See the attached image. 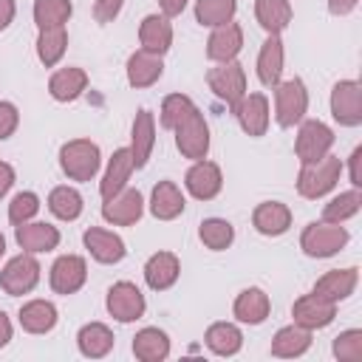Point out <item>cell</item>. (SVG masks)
<instances>
[{"label":"cell","mask_w":362,"mask_h":362,"mask_svg":"<svg viewBox=\"0 0 362 362\" xmlns=\"http://www.w3.org/2000/svg\"><path fill=\"white\" fill-rule=\"evenodd\" d=\"M342 175V158L339 156H322L320 161H311V164H303L300 167V175H297V192L308 201H317L322 195H328L337 181Z\"/></svg>","instance_id":"6da1fadb"},{"label":"cell","mask_w":362,"mask_h":362,"mask_svg":"<svg viewBox=\"0 0 362 362\" xmlns=\"http://www.w3.org/2000/svg\"><path fill=\"white\" fill-rule=\"evenodd\" d=\"M59 167L71 181H90L102 167L99 144L90 139H71L59 147Z\"/></svg>","instance_id":"7a4b0ae2"},{"label":"cell","mask_w":362,"mask_h":362,"mask_svg":"<svg viewBox=\"0 0 362 362\" xmlns=\"http://www.w3.org/2000/svg\"><path fill=\"white\" fill-rule=\"evenodd\" d=\"M308 110V90L303 79H286L274 85V119L280 127H294Z\"/></svg>","instance_id":"3957f363"},{"label":"cell","mask_w":362,"mask_h":362,"mask_svg":"<svg viewBox=\"0 0 362 362\" xmlns=\"http://www.w3.org/2000/svg\"><path fill=\"white\" fill-rule=\"evenodd\" d=\"M348 229L339 226V223H328V221H314L303 229L300 235V249L308 255V257H331L337 255L339 249H345L348 243Z\"/></svg>","instance_id":"277c9868"},{"label":"cell","mask_w":362,"mask_h":362,"mask_svg":"<svg viewBox=\"0 0 362 362\" xmlns=\"http://www.w3.org/2000/svg\"><path fill=\"white\" fill-rule=\"evenodd\" d=\"M206 85L209 90L226 102L229 107H235L243 96H246V71L238 59H229V62H218L215 68L206 71Z\"/></svg>","instance_id":"5b68a950"},{"label":"cell","mask_w":362,"mask_h":362,"mask_svg":"<svg viewBox=\"0 0 362 362\" xmlns=\"http://www.w3.org/2000/svg\"><path fill=\"white\" fill-rule=\"evenodd\" d=\"M175 147L181 150L184 158H206L209 153V127H206V119L198 107H192L175 127Z\"/></svg>","instance_id":"8992f818"},{"label":"cell","mask_w":362,"mask_h":362,"mask_svg":"<svg viewBox=\"0 0 362 362\" xmlns=\"http://www.w3.org/2000/svg\"><path fill=\"white\" fill-rule=\"evenodd\" d=\"M40 263L31 252L14 255L3 269H0V286L8 297H23L40 283Z\"/></svg>","instance_id":"52a82bcc"},{"label":"cell","mask_w":362,"mask_h":362,"mask_svg":"<svg viewBox=\"0 0 362 362\" xmlns=\"http://www.w3.org/2000/svg\"><path fill=\"white\" fill-rule=\"evenodd\" d=\"M331 147H334V130L328 124H322L320 119H308L300 124L297 139H294V153L300 164L320 161L322 156L331 153Z\"/></svg>","instance_id":"ba28073f"},{"label":"cell","mask_w":362,"mask_h":362,"mask_svg":"<svg viewBox=\"0 0 362 362\" xmlns=\"http://www.w3.org/2000/svg\"><path fill=\"white\" fill-rule=\"evenodd\" d=\"M105 305H107V314H110L113 320H119V322H133V320L144 317V311H147V303H144L141 288H139L136 283H130V280L113 283V286L107 288Z\"/></svg>","instance_id":"9c48e42d"},{"label":"cell","mask_w":362,"mask_h":362,"mask_svg":"<svg viewBox=\"0 0 362 362\" xmlns=\"http://www.w3.org/2000/svg\"><path fill=\"white\" fill-rule=\"evenodd\" d=\"M331 116L342 127L362 124V85L356 79H339L331 90Z\"/></svg>","instance_id":"30bf717a"},{"label":"cell","mask_w":362,"mask_h":362,"mask_svg":"<svg viewBox=\"0 0 362 362\" xmlns=\"http://www.w3.org/2000/svg\"><path fill=\"white\" fill-rule=\"evenodd\" d=\"M88 280V263L79 255H59L48 272V283L57 294H76Z\"/></svg>","instance_id":"8fae6325"},{"label":"cell","mask_w":362,"mask_h":362,"mask_svg":"<svg viewBox=\"0 0 362 362\" xmlns=\"http://www.w3.org/2000/svg\"><path fill=\"white\" fill-rule=\"evenodd\" d=\"M291 317H294L297 325H303L308 331H317V328H325V325L334 322L337 303H331V300H325V297H320V294L311 291V294H303V297L294 300Z\"/></svg>","instance_id":"7c38bea8"},{"label":"cell","mask_w":362,"mask_h":362,"mask_svg":"<svg viewBox=\"0 0 362 362\" xmlns=\"http://www.w3.org/2000/svg\"><path fill=\"white\" fill-rule=\"evenodd\" d=\"M141 212H144V198L133 187L119 189L116 195L105 198V204H102V218L113 226H130L141 218Z\"/></svg>","instance_id":"4fadbf2b"},{"label":"cell","mask_w":362,"mask_h":362,"mask_svg":"<svg viewBox=\"0 0 362 362\" xmlns=\"http://www.w3.org/2000/svg\"><path fill=\"white\" fill-rule=\"evenodd\" d=\"M184 187H187V192H189L192 198H198V201H212V198L221 192V187H223L221 167H218L215 161L198 158V161L187 170Z\"/></svg>","instance_id":"5bb4252c"},{"label":"cell","mask_w":362,"mask_h":362,"mask_svg":"<svg viewBox=\"0 0 362 362\" xmlns=\"http://www.w3.org/2000/svg\"><path fill=\"white\" fill-rule=\"evenodd\" d=\"M240 130L246 136H263L269 130V99L266 93H246L235 107H232Z\"/></svg>","instance_id":"9a60e30c"},{"label":"cell","mask_w":362,"mask_h":362,"mask_svg":"<svg viewBox=\"0 0 362 362\" xmlns=\"http://www.w3.org/2000/svg\"><path fill=\"white\" fill-rule=\"evenodd\" d=\"M82 243H85V249L90 252V257H93L96 263H105V266L119 263V260L127 255L124 240H122L116 232L102 229V226H90V229H85Z\"/></svg>","instance_id":"2e32d148"},{"label":"cell","mask_w":362,"mask_h":362,"mask_svg":"<svg viewBox=\"0 0 362 362\" xmlns=\"http://www.w3.org/2000/svg\"><path fill=\"white\" fill-rule=\"evenodd\" d=\"M14 238L20 243L23 252L40 255V252H51L59 246V229L45 223V221H25L14 226Z\"/></svg>","instance_id":"e0dca14e"},{"label":"cell","mask_w":362,"mask_h":362,"mask_svg":"<svg viewBox=\"0 0 362 362\" xmlns=\"http://www.w3.org/2000/svg\"><path fill=\"white\" fill-rule=\"evenodd\" d=\"M156 147V119L147 107H141L133 119L130 130V156H133V170H141L150 161V153Z\"/></svg>","instance_id":"ac0fdd59"},{"label":"cell","mask_w":362,"mask_h":362,"mask_svg":"<svg viewBox=\"0 0 362 362\" xmlns=\"http://www.w3.org/2000/svg\"><path fill=\"white\" fill-rule=\"evenodd\" d=\"M240 48H243V28L235 20L212 28V34L206 40V57L212 62H229L240 54Z\"/></svg>","instance_id":"d6986e66"},{"label":"cell","mask_w":362,"mask_h":362,"mask_svg":"<svg viewBox=\"0 0 362 362\" xmlns=\"http://www.w3.org/2000/svg\"><path fill=\"white\" fill-rule=\"evenodd\" d=\"M252 226L260 235L277 238V235L288 232V226H291V209L283 201H263L252 212Z\"/></svg>","instance_id":"ffe728a7"},{"label":"cell","mask_w":362,"mask_h":362,"mask_svg":"<svg viewBox=\"0 0 362 362\" xmlns=\"http://www.w3.org/2000/svg\"><path fill=\"white\" fill-rule=\"evenodd\" d=\"M356 283H359V272L354 266L351 269H331V272H325L314 283L311 291L320 294V297H325V300H331V303H342V300H348L354 294Z\"/></svg>","instance_id":"44dd1931"},{"label":"cell","mask_w":362,"mask_h":362,"mask_svg":"<svg viewBox=\"0 0 362 362\" xmlns=\"http://www.w3.org/2000/svg\"><path fill=\"white\" fill-rule=\"evenodd\" d=\"M139 42L150 54H167L173 45V23L164 14H147L139 25Z\"/></svg>","instance_id":"7402d4cb"},{"label":"cell","mask_w":362,"mask_h":362,"mask_svg":"<svg viewBox=\"0 0 362 362\" xmlns=\"http://www.w3.org/2000/svg\"><path fill=\"white\" fill-rule=\"evenodd\" d=\"M161 74H164V62H161L158 54H150V51L139 48L127 57V82H130V88H150L161 79Z\"/></svg>","instance_id":"603a6c76"},{"label":"cell","mask_w":362,"mask_h":362,"mask_svg":"<svg viewBox=\"0 0 362 362\" xmlns=\"http://www.w3.org/2000/svg\"><path fill=\"white\" fill-rule=\"evenodd\" d=\"M181 274V263L173 252H156L144 263V283L153 291H167Z\"/></svg>","instance_id":"cb8c5ba5"},{"label":"cell","mask_w":362,"mask_h":362,"mask_svg":"<svg viewBox=\"0 0 362 362\" xmlns=\"http://www.w3.org/2000/svg\"><path fill=\"white\" fill-rule=\"evenodd\" d=\"M269 311H272V300H269V294H266L263 288H257V286L243 288V291L235 297V305H232V314H235L240 322H246V325H260V322L269 317Z\"/></svg>","instance_id":"d4e9b609"},{"label":"cell","mask_w":362,"mask_h":362,"mask_svg":"<svg viewBox=\"0 0 362 362\" xmlns=\"http://www.w3.org/2000/svg\"><path fill=\"white\" fill-rule=\"evenodd\" d=\"M130 173H133V156H130V147H119V150H113V156H110V161H107V170H105V175H102V181H99L102 201L110 198V195H116L119 189H124Z\"/></svg>","instance_id":"484cf974"},{"label":"cell","mask_w":362,"mask_h":362,"mask_svg":"<svg viewBox=\"0 0 362 362\" xmlns=\"http://www.w3.org/2000/svg\"><path fill=\"white\" fill-rule=\"evenodd\" d=\"M187 201H184V192L175 187V181H158L150 192V212L153 218L158 221H173L184 212Z\"/></svg>","instance_id":"4316f807"},{"label":"cell","mask_w":362,"mask_h":362,"mask_svg":"<svg viewBox=\"0 0 362 362\" xmlns=\"http://www.w3.org/2000/svg\"><path fill=\"white\" fill-rule=\"evenodd\" d=\"M311 348V331L291 322V325H283L274 337H272V356H280V359H294V356H303L305 351Z\"/></svg>","instance_id":"83f0119b"},{"label":"cell","mask_w":362,"mask_h":362,"mask_svg":"<svg viewBox=\"0 0 362 362\" xmlns=\"http://www.w3.org/2000/svg\"><path fill=\"white\" fill-rule=\"evenodd\" d=\"M17 320L28 334H48L57 325V305L51 300H28L20 305Z\"/></svg>","instance_id":"f1b7e54d"},{"label":"cell","mask_w":362,"mask_h":362,"mask_svg":"<svg viewBox=\"0 0 362 362\" xmlns=\"http://www.w3.org/2000/svg\"><path fill=\"white\" fill-rule=\"evenodd\" d=\"M113 342H116V337H113V331H110L105 322H88V325H82L79 334H76L79 354L88 356V359H102V356H107L110 348H113Z\"/></svg>","instance_id":"f546056e"},{"label":"cell","mask_w":362,"mask_h":362,"mask_svg":"<svg viewBox=\"0 0 362 362\" xmlns=\"http://www.w3.org/2000/svg\"><path fill=\"white\" fill-rule=\"evenodd\" d=\"M280 74H283V40L280 34H269V40L257 54V79L266 88H274L280 82Z\"/></svg>","instance_id":"4dcf8cb0"},{"label":"cell","mask_w":362,"mask_h":362,"mask_svg":"<svg viewBox=\"0 0 362 362\" xmlns=\"http://www.w3.org/2000/svg\"><path fill=\"white\" fill-rule=\"evenodd\" d=\"M88 88V74L82 68H59L51 74L48 79V93L57 102H74L76 96H82V90Z\"/></svg>","instance_id":"1f68e13d"},{"label":"cell","mask_w":362,"mask_h":362,"mask_svg":"<svg viewBox=\"0 0 362 362\" xmlns=\"http://www.w3.org/2000/svg\"><path fill=\"white\" fill-rule=\"evenodd\" d=\"M204 342L218 356H235L243 345V334L235 322H212L204 334Z\"/></svg>","instance_id":"d6a6232c"},{"label":"cell","mask_w":362,"mask_h":362,"mask_svg":"<svg viewBox=\"0 0 362 362\" xmlns=\"http://www.w3.org/2000/svg\"><path fill=\"white\" fill-rule=\"evenodd\" d=\"M133 354L141 362H161L170 356V337L161 328H141L133 337Z\"/></svg>","instance_id":"836d02e7"},{"label":"cell","mask_w":362,"mask_h":362,"mask_svg":"<svg viewBox=\"0 0 362 362\" xmlns=\"http://www.w3.org/2000/svg\"><path fill=\"white\" fill-rule=\"evenodd\" d=\"M291 14L288 0H255V17L266 34H280L291 23Z\"/></svg>","instance_id":"e575fe53"},{"label":"cell","mask_w":362,"mask_h":362,"mask_svg":"<svg viewBox=\"0 0 362 362\" xmlns=\"http://www.w3.org/2000/svg\"><path fill=\"white\" fill-rule=\"evenodd\" d=\"M65 48H68V31L65 25H54V28H40V37H37V57L45 68H54L62 57H65Z\"/></svg>","instance_id":"d590c367"},{"label":"cell","mask_w":362,"mask_h":362,"mask_svg":"<svg viewBox=\"0 0 362 362\" xmlns=\"http://www.w3.org/2000/svg\"><path fill=\"white\" fill-rule=\"evenodd\" d=\"M238 0H195V20L206 28H218L235 20Z\"/></svg>","instance_id":"8d00e7d4"},{"label":"cell","mask_w":362,"mask_h":362,"mask_svg":"<svg viewBox=\"0 0 362 362\" xmlns=\"http://www.w3.org/2000/svg\"><path fill=\"white\" fill-rule=\"evenodd\" d=\"M82 195L74 189V187H54L51 192H48V209H51V215L54 218H59V221H76L79 215H82Z\"/></svg>","instance_id":"74e56055"},{"label":"cell","mask_w":362,"mask_h":362,"mask_svg":"<svg viewBox=\"0 0 362 362\" xmlns=\"http://www.w3.org/2000/svg\"><path fill=\"white\" fill-rule=\"evenodd\" d=\"M198 238H201V243H204L206 249L223 252V249H229L232 240H235V226H232L229 221H223V218H206V221H201Z\"/></svg>","instance_id":"f35d334b"},{"label":"cell","mask_w":362,"mask_h":362,"mask_svg":"<svg viewBox=\"0 0 362 362\" xmlns=\"http://www.w3.org/2000/svg\"><path fill=\"white\" fill-rule=\"evenodd\" d=\"M359 206H362V192H359V187H354V189H348V192H339L337 198H331V201L322 206V221H328V223H342V221L354 218V215L359 212Z\"/></svg>","instance_id":"ab89813d"},{"label":"cell","mask_w":362,"mask_h":362,"mask_svg":"<svg viewBox=\"0 0 362 362\" xmlns=\"http://www.w3.org/2000/svg\"><path fill=\"white\" fill-rule=\"evenodd\" d=\"M71 11H74L71 0H34V23H37V28L65 25Z\"/></svg>","instance_id":"60d3db41"},{"label":"cell","mask_w":362,"mask_h":362,"mask_svg":"<svg viewBox=\"0 0 362 362\" xmlns=\"http://www.w3.org/2000/svg\"><path fill=\"white\" fill-rule=\"evenodd\" d=\"M192 107H195V102H192L189 96H184V93H170V96H164V102H161V127L173 130Z\"/></svg>","instance_id":"b9f144b4"},{"label":"cell","mask_w":362,"mask_h":362,"mask_svg":"<svg viewBox=\"0 0 362 362\" xmlns=\"http://www.w3.org/2000/svg\"><path fill=\"white\" fill-rule=\"evenodd\" d=\"M334 356L342 362H359L362 359V331L348 328L334 339Z\"/></svg>","instance_id":"7bdbcfd3"},{"label":"cell","mask_w":362,"mask_h":362,"mask_svg":"<svg viewBox=\"0 0 362 362\" xmlns=\"http://www.w3.org/2000/svg\"><path fill=\"white\" fill-rule=\"evenodd\" d=\"M37 212H40V198H37V192H28V189L25 192H17L11 198V204H8V221L14 226L31 221Z\"/></svg>","instance_id":"ee69618b"},{"label":"cell","mask_w":362,"mask_h":362,"mask_svg":"<svg viewBox=\"0 0 362 362\" xmlns=\"http://www.w3.org/2000/svg\"><path fill=\"white\" fill-rule=\"evenodd\" d=\"M20 124V113L11 102H0V141H6Z\"/></svg>","instance_id":"f6af8a7d"},{"label":"cell","mask_w":362,"mask_h":362,"mask_svg":"<svg viewBox=\"0 0 362 362\" xmlns=\"http://www.w3.org/2000/svg\"><path fill=\"white\" fill-rule=\"evenodd\" d=\"M122 3H124V0H96V3H93V17H96V23H113V20L119 17V11H122Z\"/></svg>","instance_id":"bcb514c9"},{"label":"cell","mask_w":362,"mask_h":362,"mask_svg":"<svg viewBox=\"0 0 362 362\" xmlns=\"http://www.w3.org/2000/svg\"><path fill=\"white\" fill-rule=\"evenodd\" d=\"M351 161V184L362 187V147H354V153L348 156Z\"/></svg>","instance_id":"7dc6e473"},{"label":"cell","mask_w":362,"mask_h":362,"mask_svg":"<svg viewBox=\"0 0 362 362\" xmlns=\"http://www.w3.org/2000/svg\"><path fill=\"white\" fill-rule=\"evenodd\" d=\"M14 14H17V6H14V0H0V31H6V28L11 25Z\"/></svg>","instance_id":"c3c4849f"},{"label":"cell","mask_w":362,"mask_h":362,"mask_svg":"<svg viewBox=\"0 0 362 362\" xmlns=\"http://www.w3.org/2000/svg\"><path fill=\"white\" fill-rule=\"evenodd\" d=\"M356 3L359 0H328V11L334 17H345V14H351L356 8Z\"/></svg>","instance_id":"681fc988"},{"label":"cell","mask_w":362,"mask_h":362,"mask_svg":"<svg viewBox=\"0 0 362 362\" xmlns=\"http://www.w3.org/2000/svg\"><path fill=\"white\" fill-rule=\"evenodd\" d=\"M187 3H189V0H158L164 17H178V14L187 8Z\"/></svg>","instance_id":"f907efd6"},{"label":"cell","mask_w":362,"mask_h":362,"mask_svg":"<svg viewBox=\"0 0 362 362\" xmlns=\"http://www.w3.org/2000/svg\"><path fill=\"white\" fill-rule=\"evenodd\" d=\"M11 184H14V167L6 164V161H0V198L11 189Z\"/></svg>","instance_id":"816d5d0a"},{"label":"cell","mask_w":362,"mask_h":362,"mask_svg":"<svg viewBox=\"0 0 362 362\" xmlns=\"http://www.w3.org/2000/svg\"><path fill=\"white\" fill-rule=\"evenodd\" d=\"M8 339H11V320L6 311H0V348L8 345Z\"/></svg>","instance_id":"f5cc1de1"},{"label":"cell","mask_w":362,"mask_h":362,"mask_svg":"<svg viewBox=\"0 0 362 362\" xmlns=\"http://www.w3.org/2000/svg\"><path fill=\"white\" fill-rule=\"evenodd\" d=\"M6 255V238H3V232H0V257Z\"/></svg>","instance_id":"db71d44e"}]
</instances>
